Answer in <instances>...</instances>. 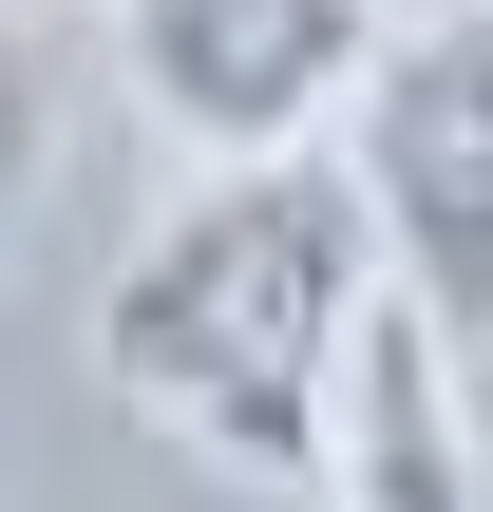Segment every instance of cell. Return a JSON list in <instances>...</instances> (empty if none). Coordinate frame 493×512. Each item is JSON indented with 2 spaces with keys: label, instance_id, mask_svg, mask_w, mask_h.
Returning a JSON list of instances; mask_svg holds the SVG:
<instances>
[{
  "label": "cell",
  "instance_id": "cell-3",
  "mask_svg": "<svg viewBox=\"0 0 493 512\" xmlns=\"http://www.w3.org/2000/svg\"><path fill=\"white\" fill-rule=\"evenodd\" d=\"M380 0H114V76L152 133H190L209 171L247 152H323V114H361L380 76Z\"/></svg>",
  "mask_w": 493,
  "mask_h": 512
},
{
  "label": "cell",
  "instance_id": "cell-5",
  "mask_svg": "<svg viewBox=\"0 0 493 512\" xmlns=\"http://www.w3.org/2000/svg\"><path fill=\"white\" fill-rule=\"evenodd\" d=\"M38 133H57V95H38V38L0 19V228H19V190H38Z\"/></svg>",
  "mask_w": 493,
  "mask_h": 512
},
{
  "label": "cell",
  "instance_id": "cell-2",
  "mask_svg": "<svg viewBox=\"0 0 493 512\" xmlns=\"http://www.w3.org/2000/svg\"><path fill=\"white\" fill-rule=\"evenodd\" d=\"M342 171H361V209H380L399 304H418L456 361H493V0H437V19L380 38Z\"/></svg>",
  "mask_w": 493,
  "mask_h": 512
},
{
  "label": "cell",
  "instance_id": "cell-1",
  "mask_svg": "<svg viewBox=\"0 0 493 512\" xmlns=\"http://www.w3.org/2000/svg\"><path fill=\"white\" fill-rule=\"evenodd\" d=\"M380 209L361 171L323 152H247L209 171L190 209H152V247L95 285V380L209 456L228 494H323V437H342V361L380 323Z\"/></svg>",
  "mask_w": 493,
  "mask_h": 512
},
{
  "label": "cell",
  "instance_id": "cell-4",
  "mask_svg": "<svg viewBox=\"0 0 493 512\" xmlns=\"http://www.w3.org/2000/svg\"><path fill=\"white\" fill-rule=\"evenodd\" d=\"M323 512H475V399H456V342L380 285L361 361H342V437H323Z\"/></svg>",
  "mask_w": 493,
  "mask_h": 512
}]
</instances>
